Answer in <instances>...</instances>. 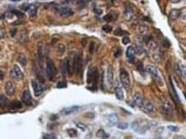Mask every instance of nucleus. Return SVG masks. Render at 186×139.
Returning <instances> with one entry per match:
<instances>
[{
    "label": "nucleus",
    "instance_id": "5",
    "mask_svg": "<svg viewBox=\"0 0 186 139\" xmlns=\"http://www.w3.org/2000/svg\"><path fill=\"white\" fill-rule=\"evenodd\" d=\"M74 70L78 75L82 78V73H83V58L81 54L76 55L74 57Z\"/></svg>",
    "mask_w": 186,
    "mask_h": 139
},
{
    "label": "nucleus",
    "instance_id": "37",
    "mask_svg": "<svg viewBox=\"0 0 186 139\" xmlns=\"http://www.w3.org/2000/svg\"><path fill=\"white\" fill-rule=\"evenodd\" d=\"M122 42H123V44H128V43H129L130 42V39H129V37H127V36H124L123 37H122Z\"/></svg>",
    "mask_w": 186,
    "mask_h": 139
},
{
    "label": "nucleus",
    "instance_id": "24",
    "mask_svg": "<svg viewBox=\"0 0 186 139\" xmlns=\"http://www.w3.org/2000/svg\"><path fill=\"white\" fill-rule=\"evenodd\" d=\"M17 61L23 67L27 66V64H28L27 58H26V56L23 54H19L18 56H17Z\"/></svg>",
    "mask_w": 186,
    "mask_h": 139
},
{
    "label": "nucleus",
    "instance_id": "14",
    "mask_svg": "<svg viewBox=\"0 0 186 139\" xmlns=\"http://www.w3.org/2000/svg\"><path fill=\"white\" fill-rule=\"evenodd\" d=\"M135 54H136V51H135V48H134L133 46H129V47L127 48L126 55H127V58L129 59V60L130 62H134V61Z\"/></svg>",
    "mask_w": 186,
    "mask_h": 139
},
{
    "label": "nucleus",
    "instance_id": "10",
    "mask_svg": "<svg viewBox=\"0 0 186 139\" xmlns=\"http://www.w3.org/2000/svg\"><path fill=\"white\" fill-rule=\"evenodd\" d=\"M141 109L143 110V112L145 113L150 114L154 110V105L152 102H151L149 100H146V101H144V104H143V106L141 107Z\"/></svg>",
    "mask_w": 186,
    "mask_h": 139
},
{
    "label": "nucleus",
    "instance_id": "4",
    "mask_svg": "<svg viewBox=\"0 0 186 139\" xmlns=\"http://www.w3.org/2000/svg\"><path fill=\"white\" fill-rule=\"evenodd\" d=\"M120 80H121V82L122 84V86L126 90H129L130 88V77H129V73L124 68H121V71H120Z\"/></svg>",
    "mask_w": 186,
    "mask_h": 139
},
{
    "label": "nucleus",
    "instance_id": "38",
    "mask_svg": "<svg viewBox=\"0 0 186 139\" xmlns=\"http://www.w3.org/2000/svg\"><path fill=\"white\" fill-rule=\"evenodd\" d=\"M168 129H169L170 131H173V132H177V131H178V130H179L178 127H176V126H171V125L168 126Z\"/></svg>",
    "mask_w": 186,
    "mask_h": 139
},
{
    "label": "nucleus",
    "instance_id": "7",
    "mask_svg": "<svg viewBox=\"0 0 186 139\" xmlns=\"http://www.w3.org/2000/svg\"><path fill=\"white\" fill-rule=\"evenodd\" d=\"M64 67H65V70L67 73V74L69 76H72L74 72V58L73 59L67 58L66 60L65 63H64Z\"/></svg>",
    "mask_w": 186,
    "mask_h": 139
},
{
    "label": "nucleus",
    "instance_id": "17",
    "mask_svg": "<svg viewBox=\"0 0 186 139\" xmlns=\"http://www.w3.org/2000/svg\"><path fill=\"white\" fill-rule=\"evenodd\" d=\"M78 109H79V107L77 106V105L69 106V107H66V108L63 109V110H62V113H63L64 115H70V114L74 113L75 112H77Z\"/></svg>",
    "mask_w": 186,
    "mask_h": 139
},
{
    "label": "nucleus",
    "instance_id": "26",
    "mask_svg": "<svg viewBox=\"0 0 186 139\" xmlns=\"http://www.w3.org/2000/svg\"><path fill=\"white\" fill-rule=\"evenodd\" d=\"M115 18H116V14L115 12H110L103 17V20L106 21V22H111Z\"/></svg>",
    "mask_w": 186,
    "mask_h": 139
},
{
    "label": "nucleus",
    "instance_id": "23",
    "mask_svg": "<svg viewBox=\"0 0 186 139\" xmlns=\"http://www.w3.org/2000/svg\"><path fill=\"white\" fill-rule=\"evenodd\" d=\"M115 96H116L117 99L123 100V99H124V93H123V90H122V87L118 86V87L115 88Z\"/></svg>",
    "mask_w": 186,
    "mask_h": 139
},
{
    "label": "nucleus",
    "instance_id": "41",
    "mask_svg": "<svg viewBox=\"0 0 186 139\" xmlns=\"http://www.w3.org/2000/svg\"><path fill=\"white\" fill-rule=\"evenodd\" d=\"M77 126L79 128V129H81L82 131H85L86 130V127L83 124H80V123H78L77 124Z\"/></svg>",
    "mask_w": 186,
    "mask_h": 139
},
{
    "label": "nucleus",
    "instance_id": "31",
    "mask_svg": "<svg viewBox=\"0 0 186 139\" xmlns=\"http://www.w3.org/2000/svg\"><path fill=\"white\" fill-rule=\"evenodd\" d=\"M125 34V31H123L122 29H120V28H118V29H115V36H117V37H121V36H123Z\"/></svg>",
    "mask_w": 186,
    "mask_h": 139
},
{
    "label": "nucleus",
    "instance_id": "43",
    "mask_svg": "<svg viewBox=\"0 0 186 139\" xmlns=\"http://www.w3.org/2000/svg\"><path fill=\"white\" fill-rule=\"evenodd\" d=\"M121 55V49L118 48V50L115 53V57H119Z\"/></svg>",
    "mask_w": 186,
    "mask_h": 139
},
{
    "label": "nucleus",
    "instance_id": "34",
    "mask_svg": "<svg viewBox=\"0 0 186 139\" xmlns=\"http://www.w3.org/2000/svg\"><path fill=\"white\" fill-rule=\"evenodd\" d=\"M57 87L58 88H66V83L64 81H60L57 84Z\"/></svg>",
    "mask_w": 186,
    "mask_h": 139
},
{
    "label": "nucleus",
    "instance_id": "6",
    "mask_svg": "<svg viewBox=\"0 0 186 139\" xmlns=\"http://www.w3.org/2000/svg\"><path fill=\"white\" fill-rule=\"evenodd\" d=\"M31 84H32V87H33V91H34L35 96L40 97L43 93V92L45 91V87L43 86V85L41 82H39L36 79L32 80Z\"/></svg>",
    "mask_w": 186,
    "mask_h": 139
},
{
    "label": "nucleus",
    "instance_id": "19",
    "mask_svg": "<svg viewBox=\"0 0 186 139\" xmlns=\"http://www.w3.org/2000/svg\"><path fill=\"white\" fill-rule=\"evenodd\" d=\"M170 86H171V95H172L173 99H174V100H175L177 103H179V98H178V93H177V91H176V89H175V86H174V85H173V83H172V81H171V79H170Z\"/></svg>",
    "mask_w": 186,
    "mask_h": 139
},
{
    "label": "nucleus",
    "instance_id": "35",
    "mask_svg": "<svg viewBox=\"0 0 186 139\" xmlns=\"http://www.w3.org/2000/svg\"><path fill=\"white\" fill-rule=\"evenodd\" d=\"M12 13H14V14H16V16H17L19 18H23V13L22 12H21V11H16V10H14V11H11Z\"/></svg>",
    "mask_w": 186,
    "mask_h": 139
},
{
    "label": "nucleus",
    "instance_id": "1",
    "mask_svg": "<svg viewBox=\"0 0 186 139\" xmlns=\"http://www.w3.org/2000/svg\"><path fill=\"white\" fill-rule=\"evenodd\" d=\"M98 82V71L96 67H91L87 74V83L96 88Z\"/></svg>",
    "mask_w": 186,
    "mask_h": 139
},
{
    "label": "nucleus",
    "instance_id": "32",
    "mask_svg": "<svg viewBox=\"0 0 186 139\" xmlns=\"http://www.w3.org/2000/svg\"><path fill=\"white\" fill-rule=\"evenodd\" d=\"M103 30L106 33H110L112 30V27L109 24H106V25L103 26Z\"/></svg>",
    "mask_w": 186,
    "mask_h": 139
},
{
    "label": "nucleus",
    "instance_id": "30",
    "mask_svg": "<svg viewBox=\"0 0 186 139\" xmlns=\"http://www.w3.org/2000/svg\"><path fill=\"white\" fill-rule=\"evenodd\" d=\"M30 7H31V5L29 4H28V3H24V4H22L21 5V9L22 11H29Z\"/></svg>",
    "mask_w": 186,
    "mask_h": 139
},
{
    "label": "nucleus",
    "instance_id": "18",
    "mask_svg": "<svg viewBox=\"0 0 186 139\" xmlns=\"http://www.w3.org/2000/svg\"><path fill=\"white\" fill-rule=\"evenodd\" d=\"M134 17V10L132 7H127L124 12V18L127 21H130L132 19V18Z\"/></svg>",
    "mask_w": 186,
    "mask_h": 139
},
{
    "label": "nucleus",
    "instance_id": "11",
    "mask_svg": "<svg viewBox=\"0 0 186 139\" xmlns=\"http://www.w3.org/2000/svg\"><path fill=\"white\" fill-rule=\"evenodd\" d=\"M22 100L27 105H31V103H32V96H31L30 92L28 89L24 90V92L22 93Z\"/></svg>",
    "mask_w": 186,
    "mask_h": 139
},
{
    "label": "nucleus",
    "instance_id": "29",
    "mask_svg": "<svg viewBox=\"0 0 186 139\" xmlns=\"http://www.w3.org/2000/svg\"><path fill=\"white\" fill-rule=\"evenodd\" d=\"M117 128L121 130H127L129 128V124L128 123H120L117 124Z\"/></svg>",
    "mask_w": 186,
    "mask_h": 139
},
{
    "label": "nucleus",
    "instance_id": "15",
    "mask_svg": "<svg viewBox=\"0 0 186 139\" xmlns=\"http://www.w3.org/2000/svg\"><path fill=\"white\" fill-rule=\"evenodd\" d=\"M106 79H107V83L110 86H112L113 82H114V73H113V69L111 67H109L107 68V72H106Z\"/></svg>",
    "mask_w": 186,
    "mask_h": 139
},
{
    "label": "nucleus",
    "instance_id": "42",
    "mask_svg": "<svg viewBox=\"0 0 186 139\" xmlns=\"http://www.w3.org/2000/svg\"><path fill=\"white\" fill-rule=\"evenodd\" d=\"M6 102V99L3 96H0V105H3Z\"/></svg>",
    "mask_w": 186,
    "mask_h": 139
},
{
    "label": "nucleus",
    "instance_id": "12",
    "mask_svg": "<svg viewBox=\"0 0 186 139\" xmlns=\"http://www.w3.org/2000/svg\"><path fill=\"white\" fill-rule=\"evenodd\" d=\"M133 100H134V103L136 106L141 108L143 106V104H144V99H143V96L139 93H136L134 95V98H133Z\"/></svg>",
    "mask_w": 186,
    "mask_h": 139
},
{
    "label": "nucleus",
    "instance_id": "46",
    "mask_svg": "<svg viewBox=\"0 0 186 139\" xmlns=\"http://www.w3.org/2000/svg\"><path fill=\"white\" fill-rule=\"evenodd\" d=\"M10 1H12V2H17V1H20V0H10Z\"/></svg>",
    "mask_w": 186,
    "mask_h": 139
},
{
    "label": "nucleus",
    "instance_id": "20",
    "mask_svg": "<svg viewBox=\"0 0 186 139\" xmlns=\"http://www.w3.org/2000/svg\"><path fill=\"white\" fill-rule=\"evenodd\" d=\"M66 52V47L62 43H59L56 47V54L58 56H62Z\"/></svg>",
    "mask_w": 186,
    "mask_h": 139
},
{
    "label": "nucleus",
    "instance_id": "33",
    "mask_svg": "<svg viewBox=\"0 0 186 139\" xmlns=\"http://www.w3.org/2000/svg\"><path fill=\"white\" fill-rule=\"evenodd\" d=\"M29 13H30V15L31 16H36V11H37V8H36L35 6H32L31 5V7H30V9H29Z\"/></svg>",
    "mask_w": 186,
    "mask_h": 139
},
{
    "label": "nucleus",
    "instance_id": "2",
    "mask_svg": "<svg viewBox=\"0 0 186 139\" xmlns=\"http://www.w3.org/2000/svg\"><path fill=\"white\" fill-rule=\"evenodd\" d=\"M146 71L149 74L152 76V78L154 79L157 83H159L160 85L163 84V80H162V78H161V76L159 74V72L157 69V67H155L152 65H148L146 67Z\"/></svg>",
    "mask_w": 186,
    "mask_h": 139
},
{
    "label": "nucleus",
    "instance_id": "44",
    "mask_svg": "<svg viewBox=\"0 0 186 139\" xmlns=\"http://www.w3.org/2000/svg\"><path fill=\"white\" fill-rule=\"evenodd\" d=\"M174 139H185V138L183 137V136H176Z\"/></svg>",
    "mask_w": 186,
    "mask_h": 139
},
{
    "label": "nucleus",
    "instance_id": "3",
    "mask_svg": "<svg viewBox=\"0 0 186 139\" xmlns=\"http://www.w3.org/2000/svg\"><path fill=\"white\" fill-rule=\"evenodd\" d=\"M46 74L50 80H53L55 79L56 74H57V69L55 66V63L49 58L47 60V63H46Z\"/></svg>",
    "mask_w": 186,
    "mask_h": 139
},
{
    "label": "nucleus",
    "instance_id": "25",
    "mask_svg": "<svg viewBox=\"0 0 186 139\" xmlns=\"http://www.w3.org/2000/svg\"><path fill=\"white\" fill-rule=\"evenodd\" d=\"M96 135V137H97V138H102V139L109 138V137H110V135H109L108 133H106L104 130H102V129L98 130Z\"/></svg>",
    "mask_w": 186,
    "mask_h": 139
},
{
    "label": "nucleus",
    "instance_id": "28",
    "mask_svg": "<svg viewBox=\"0 0 186 139\" xmlns=\"http://www.w3.org/2000/svg\"><path fill=\"white\" fill-rule=\"evenodd\" d=\"M67 134L71 137V138H74L78 136V131L75 129H69L67 130Z\"/></svg>",
    "mask_w": 186,
    "mask_h": 139
},
{
    "label": "nucleus",
    "instance_id": "16",
    "mask_svg": "<svg viewBox=\"0 0 186 139\" xmlns=\"http://www.w3.org/2000/svg\"><path fill=\"white\" fill-rule=\"evenodd\" d=\"M162 112L166 115H170L171 114L172 112V108H171V105L168 102V101H166L162 104Z\"/></svg>",
    "mask_w": 186,
    "mask_h": 139
},
{
    "label": "nucleus",
    "instance_id": "27",
    "mask_svg": "<svg viewBox=\"0 0 186 139\" xmlns=\"http://www.w3.org/2000/svg\"><path fill=\"white\" fill-rule=\"evenodd\" d=\"M22 107V103L20 101H14L10 104V109H19Z\"/></svg>",
    "mask_w": 186,
    "mask_h": 139
},
{
    "label": "nucleus",
    "instance_id": "21",
    "mask_svg": "<svg viewBox=\"0 0 186 139\" xmlns=\"http://www.w3.org/2000/svg\"><path fill=\"white\" fill-rule=\"evenodd\" d=\"M178 70L179 73L182 76V78L186 80V65L184 64L183 62H179L178 63Z\"/></svg>",
    "mask_w": 186,
    "mask_h": 139
},
{
    "label": "nucleus",
    "instance_id": "40",
    "mask_svg": "<svg viewBox=\"0 0 186 139\" xmlns=\"http://www.w3.org/2000/svg\"><path fill=\"white\" fill-rule=\"evenodd\" d=\"M90 53L91 54H92L93 52H94V49H95V43L93 42V41H92L91 42V44H90Z\"/></svg>",
    "mask_w": 186,
    "mask_h": 139
},
{
    "label": "nucleus",
    "instance_id": "36",
    "mask_svg": "<svg viewBox=\"0 0 186 139\" xmlns=\"http://www.w3.org/2000/svg\"><path fill=\"white\" fill-rule=\"evenodd\" d=\"M43 139H57L54 136V135H52V134H45L44 136H43Z\"/></svg>",
    "mask_w": 186,
    "mask_h": 139
},
{
    "label": "nucleus",
    "instance_id": "8",
    "mask_svg": "<svg viewBox=\"0 0 186 139\" xmlns=\"http://www.w3.org/2000/svg\"><path fill=\"white\" fill-rule=\"evenodd\" d=\"M57 11L59 13V16L61 17H71L73 15V11L70 8V7H67V6H61V7H59L57 8Z\"/></svg>",
    "mask_w": 186,
    "mask_h": 139
},
{
    "label": "nucleus",
    "instance_id": "9",
    "mask_svg": "<svg viewBox=\"0 0 186 139\" xmlns=\"http://www.w3.org/2000/svg\"><path fill=\"white\" fill-rule=\"evenodd\" d=\"M11 75L12 77L17 80H21L23 79V73L22 72V70L20 69L17 65H14L12 71H11Z\"/></svg>",
    "mask_w": 186,
    "mask_h": 139
},
{
    "label": "nucleus",
    "instance_id": "39",
    "mask_svg": "<svg viewBox=\"0 0 186 139\" xmlns=\"http://www.w3.org/2000/svg\"><path fill=\"white\" fill-rule=\"evenodd\" d=\"M110 122L111 123V124H115V122H116V116L115 115H111V116H110Z\"/></svg>",
    "mask_w": 186,
    "mask_h": 139
},
{
    "label": "nucleus",
    "instance_id": "45",
    "mask_svg": "<svg viewBox=\"0 0 186 139\" xmlns=\"http://www.w3.org/2000/svg\"><path fill=\"white\" fill-rule=\"evenodd\" d=\"M180 1H182V0H171V3H178V2H180Z\"/></svg>",
    "mask_w": 186,
    "mask_h": 139
},
{
    "label": "nucleus",
    "instance_id": "48",
    "mask_svg": "<svg viewBox=\"0 0 186 139\" xmlns=\"http://www.w3.org/2000/svg\"><path fill=\"white\" fill-rule=\"evenodd\" d=\"M86 1H92V0H86Z\"/></svg>",
    "mask_w": 186,
    "mask_h": 139
},
{
    "label": "nucleus",
    "instance_id": "22",
    "mask_svg": "<svg viewBox=\"0 0 186 139\" xmlns=\"http://www.w3.org/2000/svg\"><path fill=\"white\" fill-rule=\"evenodd\" d=\"M180 15H181V11L179 10L174 9V10H171V12L169 14V17H170L171 20H176L179 18Z\"/></svg>",
    "mask_w": 186,
    "mask_h": 139
},
{
    "label": "nucleus",
    "instance_id": "47",
    "mask_svg": "<svg viewBox=\"0 0 186 139\" xmlns=\"http://www.w3.org/2000/svg\"><path fill=\"white\" fill-rule=\"evenodd\" d=\"M185 99H186V93H185Z\"/></svg>",
    "mask_w": 186,
    "mask_h": 139
},
{
    "label": "nucleus",
    "instance_id": "13",
    "mask_svg": "<svg viewBox=\"0 0 186 139\" xmlns=\"http://www.w3.org/2000/svg\"><path fill=\"white\" fill-rule=\"evenodd\" d=\"M4 90H5V93L8 96H13L15 94V87H14L13 84L10 81H7L5 83Z\"/></svg>",
    "mask_w": 186,
    "mask_h": 139
}]
</instances>
